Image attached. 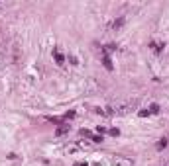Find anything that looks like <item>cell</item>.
I'll return each instance as SVG.
<instances>
[{"mask_svg":"<svg viewBox=\"0 0 169 166\" xmlns=\"http://www.w3.org/2000/svg\"><path fill=\"white\" fill-rule=\"evenodd\" d=\"M91 141H94V143H102V135H93Z\"/></svg>","mask_w":169,"mask_h":166,"instance_id":"30bf717a","label":"cell"},{"mask_svg":"<svg viewBox=\"0 0 169 166\" xmlns=\"http://www.w3.org/2000/svg\"><path fill=\"white\" fill-rule=\"evenodd\" d=\"M122 25H124V16H120L118 20H114V22H112V29H120Z\"/></svg>","mask_w":169,"mask_h":166,"instance_id":"3957f363","label":"cell"},{"mask_svg":"<svg viewBox=\"0 0 169 166\" xmlns=\"http://www.w3.org/2000/svg\"><path fill=\"white\" fill-rule=\"evenodd\" d=\"M146 115H150V111H147V110H142V111H140V117H146Z\"/></svg>","mask_w":169,"mask_h":166,"instance_id":"5bb4252c","label":"cell"},{"mask_svg":"<svg viewBox=\"0 0 169 166\" xmlns=\"http://www.w3.org/2000/svg\"><path fill=\"white\" fill-rule=\"evenodd\" d=\"M77 166H89V164H87V162H79Z\"/></svg>","mask_w":169,"mask_h":166,"instance_id":"9a60e30c","label":"cell"},{"mask_svg":"<svg viewBox=\"0 0 169 166\" xmlns=\"http://www.w3.org/2000/svg\"><path fill=\"white\" fill-rule=\"evenodd\" d=\"M108 133H110V135H112V137H118V135H120V131H118V129H110Z\"/></svg>","mask_w":169,"mask_h":166,"instance_id":"7c38bea8","label":"cell"},{"mask_svg":"<svg viewBox=\"0 0 169 166\" xmlns=\"http://www.w3.org/2000/svg\"><path fill=\"white\" fill-rule=\"evenodd\" d=\"M163 166H167V164H163Z\"/></svg>","mask_w":169,"mask_h":166,"instance_id":"2e32d148","label":"cell"},{"mask_svg":"<svg viewBox=\"0 0 169 166\" xmlns=\"http://www.w3.org/2000/svg\"><path fill=\"white\" fill-rule=\"evenodd\" d=\"M151 51H154V53H161V51H163V43H159V41H154V43H151Z\"/></svg>","mask_w":169,"mask_h":166,"instance_id":"5b68a950","label":"cell"},{"mask_svg":"<svg viewBox=\"0 0 169 166\" xmlns=\"http://www.w3.org/2000/svg\"><path fill=\"white\" fill-rule=\"evenodd\" d=\"M53 57H55L57 65H63V63H65V57H63V55H61V53L57 51V49H53Z\"/></svg>","mask_w":169,"mask_h":166,"instance_id":"277c9868","label":"cell"},{"mask_svg":"<svg viewBox=\"0 0 169 166\" xmlns=\"http://www.w3.org/2000/svg\"><path fill=\"white\" fill-rule=\"evenodd\" d=\"M147 111H150V115H155L157 111H159V106H157V104H151V106H150V110H147Z\"/></svg>","mask_w":169,"mask_h":166,"instance_id":"9c48e42d","label":"cell"},{"mask_svg":"<svg viewBox=\"0 0 169 166\" xmlns=\"http://www.w3.org/2000/svg\"><path fill=\"white\" fill-rule=\"evenodd\" d=\"M112 51H116V45H106V47L102 49V55H106V57H108Z\"/></svg>","mask_w":169,"mask_h":166,"instance_id":"52a82bcc","label":"cell"},{"mask_svg":"<svg viewBox=\"0 0 169 166\" xmlns=\"http://www.w3.org/2000/svg\"><path fill=\"white\" fill-rule=\"evenodd\" d=\"M79 147H81V149H91L93 145L91 143H79Z\"/></svg>","mask_w":169,"mask_h":166,"instance_id":"8fae6325","label":"cell"},{"mask_svg":"<svg viewBox=\"0 0 169 166\" xmlns=\"http://www.w3.org/2000/svg\"><path fill=\"white\" fill-rule=\"evenodd\" d=\"M69 129H71V125H67V123H59V127L55 129V135L57 137H63V135L69 133Z\"/></svg>","mask_w":169,"mask_h":166,"instance_id":"7a4b0ae2","label":"cell"},{"mask_svg":"<svg viewBox=\"0 0 169 166\" xmlns=\"http://www.w3.org/2000/svg\"><path fill=\"white\" fill-rule=\"evenodd\" d=\"M167 143H169V141H167L165 137H163V139H159V143H157V151H161V149H165V147H167Z\"/></svg>","mask_w":169,"mask_h":166,"instance_id":"ba28073f","label":"cell"},{"mask_svg":"<svg viewBox=\"0 0 169 166\" xmlns=\"http://www.w3.org/2000/svg\"><path fill=\"white\" fill-rule=\"evenodd\" d=\"M102 63H104V67H106L108 71H112V61H110V57H106V55H102Z\"/></svg>","mask_w":169,"mask_h":166,"instance_id":"8992f818","label":"cell"},{"mask_svg":"<svg viewBox=\"0 0 169 166\" xmlns=\"http://www.w3.org/2000/svg\"><path fill=\"white\" fill-rule=\"evenodd\" d=\"M112 166H134V160L128 158V156H120V154H116L112 158Z\"/></svg>","mask_w":169,"mask_h":166,"instance_id":"6da1fadb","label":"cell"},{"mask_svg":"<svg viewBox=\"0 0 169 166\" xmlns=\"http://www.w3.org/2000/svg\"><path fill=\"white\" fill-rule=\"evenodd\" d=\"M73 117H75V111H69V114L65 115V119H73Z\"/></svg>","mask_w":169,"mask_h":166,"instance_id":"4fadbf2b","label":"cell"}]
</instances>
